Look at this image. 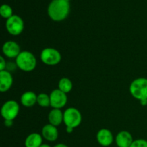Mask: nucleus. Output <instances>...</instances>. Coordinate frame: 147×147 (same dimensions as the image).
<instances>
[{"instance_id": "f257e3e1", "label": "nucleus", "mask_w": 147, "mask_h": 147, "mask_svg": "<svg viewBox=\"0 0 147 147\" xmlns=\"http://www.w3.org/2000/svg\"><path fill=\"white\" fill-rule=\"evenodd\" d=\"M70 11V2L66 0H52L47 7L49 17L55 22H61L65 20Z\"/></svg>"}, {"instance_id": "f03ea898", "label": "nucleus", "mask_w": 147, "mask_h": 147, "mask_svg": "<svg viewBox=\"0 0 147 147\" xmlns=\"http://www.w3.org/2000/svg\"><path fill=\"white\" fill-rule=\"evenodd\" d=\"M16 65L20 70L24 72H31L37 66V59L31 52L24 50L15 59Z\"/></svg>"}, {"instance_id": "7ed1b4c3", "label": "nucleus", "mask_w": 147, "mask_h": 147, "mask_svg": "<svg viewBox=\"0 0 147 147\" xmlns=\"http://www.w3.org/2000/svg\"><path fill=\"white\" fill-rule=\"evenodd\" d=\"M131 95L139 101L147 99V78H139L131 83L129 87Z\"/></svg>"}, {"instance_id": "20e7f679", "label": "nucleus", "mask_w": 147, "mask_h": 147, "mask_svg": "<svg viewBox=\"0 0 147 147\" xmlns=\"http://www.w3.org/2000/svg\"><path fill=\"white\" fill-rule=\"evenodd\" d=\"M82 122V115L78 109L70 107L63 112V123L66 127H78Z\"/></svg>"}, {"instance_id": "39448f33", "label": "nucleus", "mask_w": 147, "mask_h": 147, "mask_svg": "<svg viewBox=\"0 0 147 147\" xmlns=\"http://www.w3.org/2000/svg\"><path fill=\"white\" fill-rule=\"evenodd\" d=\"M40 59L44 64L47 65H56L61 61V54L56 49L53 47H46L40 53Z\"/></svg>"}, {"instance_id": "423d86ee", "label": "nucleus", "mask_w": 147, "mask_h": 147, "mask_svg": "<svg viewBox=\"0 0 147 147\" xmlns=\"http://www.w3.org/2000/svg\"><path fill=\"white\" fill-rule=\"evenodd\" d=\"M20 112V105L17 101L9 100L3 104L1 114L4 120L13 121L16 119Z\"/></svg>"}, {"instance_id": "0eeeda50", "label": "nucleus", "mask_w": 147, "mask_h": 147, "mask_svg": "<svg viewBox=\"0 0 147 147\" xmlns=\"http://www.w3.org/2000/svg\"><path fill=\"white\" fill-rule=\"evenodd\" d=\"M6 28L11 35H20L24 28V21L18 15L14 14L6 22Z\"/></svg>"}, {"instance_id": "6e6552de", "label": "nucleus", "mask_w": 147, "mask_h": 147, "mask_svg": "<svg viewBox=\"0 0 147 147\" xmlns=\"http://www.w3.org/2000/svg\"><path fill=\"white\" fill-rule=\"evenodd\" d=\"M50 106L53 109H61L65 107L67 102V94L60 90L55 89L50 93Z\"/></svg>"}, {"instance_id": "1a4fd4ad", "label": "nucleus", "mask_w": 147, "mask_h": 147, "mask_svg": "<svg viewBox=\"0 0 147 147\" xmlns=\"http://www.w3.org/2000/svg\"><path fill=\"white\" fill-rule=\"evenodd\" d=\"M3 54L9 58H15L21 53L20 47L16 42L7 41L2 46Z\"/></svg>"}, {"instance_id": "9d476101", "label": "nucleus", "mask_w": 147, "mask_h": 147, "mask_svg": "<svg viewBox=\"0 0 147 147\" xmlns=\"http://www.w3.org/2000/svg\"><path fill=\"white\" fill-rule=\"evenodd\" d=\"M97 142L100 146L107 147L111 146L113 142V136L110 130L102 129L98 131L96 135Z\"/></svg>"}, {"instance_id": "9b49d317", "label": "nucleus", "mask_w": 147, "mask_h": 147, "mask_svg": "<svg viewBox=\"0 0 147 147\" xmlns=\"http://www.w3.org/2000/svg\"><path fill=\"white\" fill-rule=\"evenodd\" d=\"M13 84V77L9 71H0V91L5 93L8 91Z\"/></svg>"}, {"instance_id": "f8f14e48", "label": "nucleus", "mask_w": 147, "mask_h": 147, "mask_svg": "<svg viewBox=\"0 0 147 147\" xmlns=\"http://www.w3.org/2000/svg\"><path fill=\"white\" fill-rule=\"evenodd\" d=\"M58 130L57 127L48 123L45 125L42 129V136L43 139L48 142H55L58 138Z\"/></svg>"}, {"instance_id": "ddd939ff", "label": "nucleus", "mask_w": 147, "mask_h": 147, "mask_svg": "<svg viewBox=\"0 0 147 147\" xmlns=\"http://www.w3.org/2000/svg\"><path fill=\"white\" fill-rule=\"evenodd\" d=\"M134 141L131 134L127 131H121L116 136V143L119 147H130Z\"/></svg>"}, {"instance_id": "4468645a", "label": "nucleus", "mask_w": 147, "mask_h": 147, "mask_svg": "<svg viewBox=\"0 0 147 147\" xmlns=\"http://www.w3.org/2000/svg\"><path fill=\"white\" fill-rule=\"evenodd\" d=\"M48 121L49 123L56 127L60 126L63 122V113L61 109H52L48 114Z\"/></svg>"}, {"instance_id": "2eb2a0df", "label": "nucleus", "mask_w": 147, "mask_h": 147, "mask_svg": "<svg viewBox=\"0 0 147 147\" xmlns=\"http://www.w3.org/2000/svg\"><path fill=\"white\" fill-rule=\"evenodd\" d=\"M42 136L38 133H32L24 141L25 147H40L42 144Z\"/></svg>"}, {"instance_id": "dca6fc26", "label": "nucleus", "mask_w": 147, "mask_h": 147, "mask_svg": "<svg viewBox=\"0 0 147 147\" xmlns=\"http://www.w3.org/2000/svg\"><path fill=\"white\" fill-rule=\"evenodd\" d=\"M37 96L32 91H26L20 98L22 105L25 107H32L37 103Z\"/></svg>"}, {"instance_id": "f3484780", "label": "nucleus", "mask_w": 147, "mask_h": 147, "mask_svg": "<svg viewBox=\"0 0 147 147\" xmlns=\"http://www.w3.org/2000/svg\"><path fill=\"white\" fill-rule=\"evenodd\" d=\"M58 89L67 94L73 89V83L68 78H62L59 80Z\"/></svg>"}, {"instance_id": "a211bd4d", "label": "nucleus", "mask_w": 147, "mask_h": 147, "mask_svg": "<svg viewBox=\"0 0 147 147\" xmlns=\"http://www.w3.org/2000/svg\"><path fill=\"white\" fill-rule=\"evenodd\" d=\"M37 103L41 107H48L50 106V95L46 93H40L37 96Z\"/></svg>"}, {"instance_id": "6ab92c4d", "label": "nucleus", "mask_w": 147, "mask_h": 147, "mask_svg": "<svg viewBox=\"0 0 147 147\" xmlns=\"http://www.w3.org/2000/svg\"><path fill=\"white\" fill-rule=\"evenodd\" d=\"M0 14L4 19L8 20L9 18L13 16V9L8 4H2L0 7Z\"/></svg>"}, {"instance_id": "aec40b11", "label": "nucleus", "mask_w": 147, "mask_h": 147, "mask_svg": "<svg viewBox=\"0 0 147 147\" xmlns=\"http://www.w3.org/2000/svg\"><path fill=\"white\" fill-rule=\"evenodd\" d=\"M130 147H147V141L145 139H136L134 140Z\"/></svg>"}, {"instance_id": "412c9836", "label": "nucleus", "mask_w": 147, "mask_h": 147, "mask_svg": "<svg viewBox=\"0 0 147 147\" xmlns=\"http://www.w3.org/2000/svg\"><path fill=\"white\" fill-rule=\"evenodd\" d=\"M7 67V63L3 56H0V71L5 70Z\"/></svg>"}, {"instance_id": "4be33fe9", "label": "nucleus", "mask_w": 147, "mask_h": 147, "mask_svg": "<svg viewBox=\"0 0 147 147\" xmlns=\"http://www.w3.org/2000/svg\"><path fill=\"white\" fill-rule=\"evenodd\" d=\"M13 124V121H8V120H4V125L7 127H10L12 126Z\"/></svg>"}, {"instance_id": "5701e85b", "label": "nucleus", "mask_w": 147, "mask_h": 147, "mask_svg": "<svg viewBox=\"0 0 147 147\" xmlns=\"http://www.w3.org/2000/svg\"><path fill=\"white\" fill-rule=\"evenodd\" d=\"M73 129H74L72 127H66V132L68 134H70L73 131Z\"/></svg>"}, {"instance_id": "b1692460", "label": "nucleus", "mask_w": 147, "mask_h": 147, "mask_svg": "<svg viewBox=\"0 0 147 147\" xmlns=\"http://www.w3.org/2000/svg\"><path fill=\"white\" fill-rule=\"evenodd\" d=\"M54 147H68V146H67L66 144L60 143V144H56Z\"/></svg>"}, {"instance_id": "393cba45", "label": "nucleus", "mask_w": 147, "mask_h": 147, "mask_svg": "<svg viewBox=\"0 0 147 147\" xmlns=\"http://www.w3.org/2000/svg\"><path fill=\"white\" fill-rule=\"evenodd\" d=\"M40 147H52L50 146L49 144H42Z\"/></svg>"}, {"instance_id": "a878e982", "label": "nucleus", "mask_w": 147, "mask_h": 147, "mask_svg": "<svg viewBox=\"0 0 147 147\" xmlns=\"http://www.w3.org/2000/svg\"><path fill=\"white\" fill-rule=\"evenodd\" d=\"M66 1H69V2H70V1H72V0H66Z\"/></svg>"}, {"instance_id": "bb28decb", "label": "nucleus", "mask_w": 147, "mask_h": 147, "mask_svg": "<svg viewBox=\"0 0 147 147\" xmlns=\"http://www.w3.org/2000/svg\"><path fill=\"white\" fill-rule=\"evenodd\" d=\"M146 106H147V105H146Z\"/></svg>"}]
</instances>
